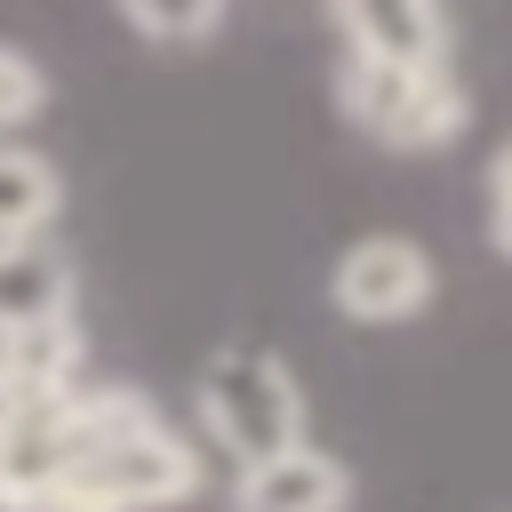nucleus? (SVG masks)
<instances>
[{
    "label": "nucleus",
    "mask_w": 512,
    "mask_h": 512,
    "mask_svg": "<svg viewBox=\"0 0 512 512\" xmlns=\"http://www.w3.org/2000/svg\"><path fill=\"white\" fill-rule=\"evenodd\" d=\"M336 104L360 136H376L384 152H440L464 136L472 96L448 64H376V56H344L336 64Z\"/></svg>",
    "instance_id": "nucleus-1"
},
{
    "label": "nucleus",
    "mask_w": 512,
    "mask_h": 512,
    "mask_svg": "<svg viewBox=\"0 0 512 512\" xmlns=\"http://www.w3.org/2000/svg\"><path fill=\"white\" fill-rule=\"evenodd\" d=\"M200 424L216 448H232V464H264L304 440V392L280 352L232 344L200 368Z\"/></svg>",
    "instance_id": "nucleus-2"
},
{
    "label": "nucleus",
    "mask_w": 512,
    "mask_h": 512,
    "mask_svg": "<svg viewBox=\"0 0 512 512\" xmlns=\"http://www.w3.org/2000/svg\"><path fill=\"white\" fill-rule=\"evenodd\" d=\"M432 288H440L432 248L408 240V232H360V240L336 256V272H328V304H336L344 320H360V328H400V320H416V312L432 304Z\"/></svg>",
    "instance_id": "nucleus-3"
},
{
    "label": "nucleus",
    "mask_w": 512,
    "mask_h": 512,
    "mask_svg": "<svg viewBox=\"0 0 512 512\" xmlns=\"http://www.w3.org/2000/svg\"><path fill=\"white\" fill-rule=\"evenodd\" d=\"M80 480L112 504V512H168L184 496H200V448L184 432H168V416L104 440L96 456H80Z\"/></svg>",
    "instance_id": "nucleus-4"
},
{
    "label": "nucleus",
    "mask_w": 512,
    "mask_h": 512,
    "mask_svg": "<svg viewBox=\"0 0 512 512\" xmlns=\"http://www.w3.org/2000/svg\"><path fill=\"white\" fill-rule=\"evenodd\" d=\"M80 424H72V392L64 400H24L8 440H0V512H32L72 464H80Z\"/></svg>",
    "instance_id": "nucleus-5"
},
{
    "label": "nucleus",
    "mask_w": 512,
    "mask_h": 512,
    "mask_svg": "<svg viewBox=\"0 0 512 512\" xmlns=\"http://www.w3.org/2000/svg\"><path fill=\"white\" fill-rule=\"evenodd\" d=\"M344 56L376 64H448V8L440 0H328Z\"/></svg>",
    "instance_id": "nucleus-6"
},
{
    "label": "nucleus",
    "mask_w": 512,
    "mask_h": 512,
    "mask_svg": "<svg viewBox=\"0 0 512 512\" xmlns=\"http://www.w3.org/2000/svg\"><path fill=\"white\" fill-rule=\"evenodd\" d=\"M344 504H352V472L312 440H296L264 464H240V480H232V512H344Z\"/></svg>",
    "instance_id": "nucleus-7"
},
{
    "label": "nucleus",
    "mask_w": 512,
    "mask_h": 512,
    "mask_svg": "<svg viewBox=\"0 0 512 512\" xmlns=\"http://www.w3.org/2000/svg\"><path fill=\"white\" fill-rule=\"evenodd\" d=\"M0 376H8L16 400H64V392H80V320L48 312V320L0 328Z\"/></svg>",
    "instance_id": "nucleus-8"
},
{
    "label": "nucleus",
    "mask_w": 512,
    "mask_h": 512,
    "mask_svg": "<svg viewBox=\"0 0 512 512\" xmlns=\"http://www.w3.org/2000/svg\"><path fill=\"white\" fill-rule=\"evenodd\" d=\"M64 216V176L48 152L0 136V248H32Z\"/></svg>",
    "instance_id": "nucleus-9"
},
{
    "label": "nucleus",
    "mask_w": 512,
    "mask_h": 512,
    "mask_svg": "<svg viewBox=\"0 0 512 512\" xmlns=\"http://www.w3.org/2000/svg\"><path fill=\"white\" fill-rule=\"evenodd\" d=\"M48 312H72V264L56 248H0V328L16 320H48Z\"/></svg>",
    "instance_id": "nucleus-10"
},
{
    "label": "nucleus",
    "mask_w": 512,
    "mask_h": 512,
    "mask_svg": "<svg viewBox=\"0 0 512 512\" xmlns=\"http://www.w3.org/2000/svg\"><path fill=\"white\" fill-rule=\"evenodd\" d=\"M224 8L232 0H120L128 32H144L152 48H200V40H216Z\"/></svg>",
    "instance_id": "nucleus-11"
},
{
    "label": "nucleus",
    "mask_w": 512,
    "mask_h": 512,
    "mask_svg": "<svg viewBox=\"0 0 512 512\" xmlns=\"http://www.w3.org/2000/svg\"><path fill=\"white\" fill-rule=\"evenodd\" d=\"M40 112H48V72H40V56L16 48V40H0V136L24 128V120H40Z\"/></svg>",
    "instance_id": "nucleus-12"
},
{
    "label": "nucleus",
    "mask_w": 512,
    "mask_h": 512,
    "mask_svg": "<svg viewBox=\"0 0 512 512\" xmlns=\"http://www.w3.org/2000/svg\"><path fill=\"white\" fill-rule=\"evenodd\" d=\"M488 208H512V136L488 152Z\"/></svg>",
    "instance_id": "nucleus-13"
},
{
    "label": "nucleus",
    "mask_w": 512,
    "mask_h": 512,
    "mask_svg": "<svg viewBox=\"0 0 512 512\" xmlns=\"http://www.w3.org/2000/svg\"><path fill=\"white\" fill-rule=\"evenodd\" d=\"M488 248L512 256V208H488Z\"/></svg>",
    "instance_id": "nucleus-14"
},
{
    "label": "nucleus",
    "mask_w": 512,
    "mask_h": 512,
    "mask_svg": "<svg viewBox=\"0 0 512 512\" xmlns=\"http://www.w3.org/2000/svg\"><path fill=\"white\" fill-rule=\"evenodd\" d=\"M16 408H24V400H16V392H8V376H0V440H8V424H16Z\"/></svg>",
    "instance_id": "nucleus-15"
}]
</instances>
